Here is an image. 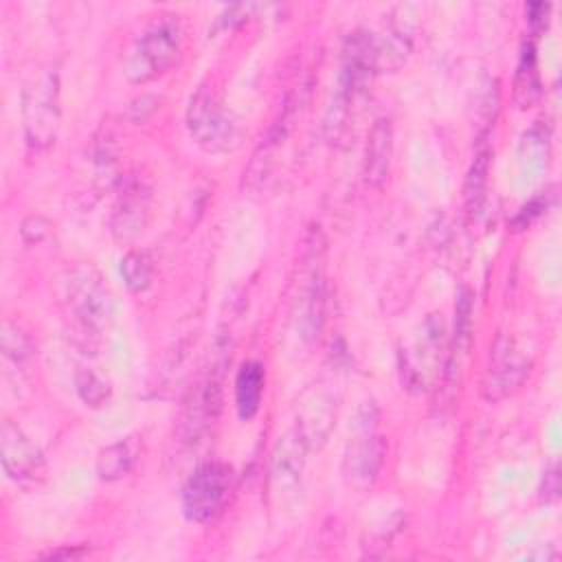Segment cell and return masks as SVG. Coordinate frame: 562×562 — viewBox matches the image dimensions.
<instances>
[{
	"mask_svg": "<svg viewBox=\"0 0 562 562\" xmlns=\"http://www.w3.org/2000/svg\"><path fill=\"white\" fill-rule=\"evenodd\" d=\"M182 26L173 15H162L134 42L123 59V72L132 83H145L167 72L180 57Z\"/></svg>",
	"mask_w": 562,
	"mask_h": 562,
	"instance_id": "1",
	"label": "cell"
},
{
	"mask_svg": "<svg viewBox=\"0 0 562 562\" xmlns=\"http://www.w3.org/2000/svg\"><path fill=\"white\" fill-rule=\"evenodd\" d=\"M24 136L33 149H46L55 143L61 121L59 77L55 68L37 70L22 92Z\"/></svg>",
	"mask_w": 562,
	"mask_h": 562,
	"instance_id": "2",
	"label": "cell"
},
{
	"mask_svg": "<svg viewBox=\"0 0 562 562\" xmlns=\"http://www.w3.org/2000/svg\"><path fill=\"white\" fill-rule=\"evenodd\" d=\"M187 127L193 143L209 154H226L235 149L241 136L239 123L209 86H200L191 97Z\"/></svg>",
	"mask_w": 562,
	"mask_h": 562,
	"instance_id": "3",
	"label": "cell"
},
{
	"mask_svg": "<svg viewBox=\"0 0 562 562\" xmlns=\"http://www.w3.org/2000/svg\"><path fill=\"white\" fill-rule=\"evenodd\" d=\"M325 237L318 228L310 233L307 250L303 257V283L296 299V329L305 342L318 338L325 323Z\"/></svg>",
	"mask_w": 562,
	"mask_h": 562,
	"instance_id": "4",
	"label": "cell"
},
{
	"mask_svg": "<svg viewBox=\"0 0 562 562\" xmlns=\"http://www.w3.org/2000/svg\"><path fill=\"white\" fill-rule=\"evenodd\" d=\"M233 468L222 461L202 463L184 483L182 509L189 520L209 522L226 505L233 490Z\"/></svg>",
	"mask_w": 562,
	"mask_h": 562,
	"instance_id": "5",
	"label": "cell"
},
{
	"mask_svg": "<svg viewBox=\"0 0 562 562\" xmlns=\"http://www.w3.org/2000/svg\"><path fill=\"white\" fill-rule=\"evenodd\" d=\"M529 367L527 356L516 347L514 338L501 334L490 349L487 369L481 380V395L487 402L509 397L529 375Z\"/></svg>",
	"mask_w": 562,
	"mask_h": 562,
	"instance_id": "6",
	"label": "cell"
},
{
	"mask_svg": "<svg viewBox=\"0 0 562 562\" xmlns=\"http://www.w3.org/2000/svg\"><path fill=\"white\" fill-rule=\"evenodd\" d=\"M68 303L81 327L88 331L101 329L112 316V296L101 277L90 266H79L70 272L66 285Z\"/></svg>",
	"mask_w": 562,
	"mask_h": 562,
	"instance_id": "7",
	"label": "cell"
},
{
	"mask_svg": "<svg viewBox=\"0 0 562 562\" xmlns=\"http://www.w3.org/2000/svg\"><path fill=\"white\" fill-rule=\"evenodd\" d=\"M441 345H443V323L437 314H430L419 325V334L415 338L413 351H404V358H402V375L408 389H415V391L428 389L430 380L437 373Z\"/></svg>",
	"mask_w": 562,
	"mask_h": 562,
	"instance_id": "8",
	"label": "cell"
},
{
	"mask_svg": "<svg viewBox=\"0 0 562 562\" xmlns=\"http://www.w3.org/2000/svg\"><path fill=\"white\" fill-rule=\"evenodd\" d=\"M386 454V443L373 430H364L347 443L342 459V476L345 483L353 490L364 492L378 481Z\"/></svg>",
	"mask_w": 562,
	"mask_h": 562,
	"instance_id": "9",
	"label": "cell"
},
{
	"mask_svg": "<svg viewBox=\"0 0 562 562\" xmlns=\"http://www.w3.org/2000/svg\"><path fill=\"white\" fill-rule=\"evenodd\" d=\"M336 424V400L331 391L325 386L310 389L301 402L296 413V435L305 443V448H321L331 428Z\"/></svg>",
	"mask_w": 562,
	"mask_h": 562,
	"instance_id": "10",
	"label": "cell"
},
{
	"mask_svg": "<svg viewBox=\"0 0 562 562\" xmlns=\"http://www.w3.org/2000/svg\"><path fill=\"white\" fill-rule=\"evenodd\" d=\"M0 459L4 472L15 481H35L46 468L42 450L9 419L0 428Z\"/></svg>",
	"mask_w": 562,
	"mask_h": 562,
	"instance_id": "11",
	"label": "cell"
},
{
	"mask_svg": "<svg viewBox=\"0 0 562 562\" xmlns=\"http://www.w3.org/2000/svg\"><path fill=\"white\" fill-rule=\"evenodd\" d=\"M391 156H393V123L391 119L380 116L373 123L367 138V147H364L362 176L369 187L380 189L386 182Z\"/></svg>",
	"mask_w": 562,
	"mask_h": 562,
	"instance_id": "12",
	"label": "cell"
},
{
	"mask_svg": "<svg viewBox=\"0 0 562 562\" xmlns=\"http://www.w3.org/2000/svg\"><path fill=\"white\" fill-rule=\"evenodd\" d=\"M147 213H149V195L138 182H130L114 206V217H112V231L119 239H132L136 237L145 224H147Z\"/></svg>",
	"mask_w": 562,
	"mask_h": 562,
	"instance_id": "13",
	"label": "cell"
},
{
	"mask_svg": "<svg viewBox=\"0 0 562 562\" xmlns=\"http://www.w3.org/2000/svg\"><path fill=\"white\" fill-rule=\"evenodd\" d=\"M305 443L299 439V435H285L272 454V487L274 492H288L296 490L301 483V472H303V461H305Z\"/></svg>",
	"mask_w": 562,
	"mask_h": 562,
	"instance_id": "14",
	"label": "cell"
},
{
	"mask_svg": "<svg viewBox=\"0 0 562 562\" xmlns=\"http://www.w3.org/2000/svg\"><path fill=\"white\" fill-rule=\"evenodd\" d=\"M490 165H492V145L487 140V132H481L476 138L472 165H470L465 182H463V206L470 217H476L485 202Z\"/></svg>",
	"mask_w": 562,
	"mask_h": 562,
	"instance_id": "15",
	"label": "cell"
},
{
	"mask_svg": "<svg viewBox=\"0 0 562 562\" xmlns=\"http://www.w3.org/2000/svg\"><path fill=\"white\" fill-rule=\"evenodd\" d=\"M263 367L259 362H244L235 378V406L237 415L248 422L257 415L263 393Z\"/></svg>",
	"mask_w": 562,
	"mask_h": 562,
	"instance_id": "16",
	"label": "cell"
},
{
	"mask_svg": "<svg viewBox=\"0 0 562 562\" xmlns=\"http://www.w3.org/2000/svg\"><path fill=\"white\" fill-rule=\"evenodd\" d=\"M542 94V83L538 75V64H536V48L531 42L522 46L516 75H514V103L518 110H527L538 103Z\"/></svg>",
	"mask_w": 562,
	"mask_h": 562,
	"instance_id": "17",
	"label": "cell"
},
{
	"mask_svg": "<svg viewBox=\"0 0 562 562\" xmlns=\"http://www.w3.org/2000/svg\"><path fill=\"white\" fill-rule=\"evenodd\" d=\"M138 454V437L132 435L127 439H121L116 443H110L108 448H103L97 457V472L103 481H116L123 479Z\"/></svg>",
	"mask_w": 562,
	"mask_h": 562,
	"instance_id": "18",
	"label": "cell"
},
{
	"mask_svg": "<svg viewBox=\"0 0 562 562\" xmlns=\"http://www.w3.org/2000/svg\"><path fill=\"white\" fill-rule=\"evenodd\" d=\"M0 340H2V353L15 362L29 360L35 353V340L18 321L2 323Z\"/></svg>",
	"mask_w": 562,
	"mask_h": 562,
	"instance_id": "19",
	"label": "cell"
},
{
	"mask_svg": "<svg viewBox=\"0 0 562 562\" xmlns=\"http://www.w3.org/2000/svg\"><path fill=\"white\" fill-rule=\"evenodd\" d=\"M121 274L125 279V285L132 292H145L151 285L154 279V270H151V261L147 259L145 252L138 250H130L123 259H121Z\"/></svg>",
	"mask_w": 562,
	"mask_h": 562,
	"instance_id": "20",
	"label": "cell"
},
{
	"mask_svg": "<svg viewBox=\"0 0 562 562\" xmlns=\"http://www.w3.org/2000/svg\"><path fill=\"white\" fill-rule=\"evenodd\" d=\"M75 386H77L81 402L92 408L101 406L110 397V384L101 375H97L92 369H86V367L77 369Z\"/></svg>",
	"mask_w": 562,
	"mask_h": 562,
	"instance_id": "21",
	"label": "cell"
},
{
	"mask_svg": "<svg viewBox=\"0 0 562 562\" xmlns=\"http://www.w3.org/2000/svg\"><path fill=\"white\" fill-rule=\"evenodd\" d=\"M522 156H525L529 162L542 165V158H544V162H547L549 143H547V134H544L540 127H533V130H529V132L522 136Z\"/></svg>",
	"mask_w": 562,
	"mask_h": 562,
	"instance_id": "22",
	"label": "cell"
},
{
	"mask_svg": "<svg viewBox=\"0 0 562 562\" xmlns=\"http://www.w3.org/2000/svg\"><path fill=\"white\" fill-rule=\"evenodd\" d=\"M48 231H50V224L42 215H29V217H24V222L20 226V233H22L24 241H29V244L42 241L48 235Z\"/></svg>",
	"mask_w": 562,
	"mask_h": 562,
	"instance_id": "23",
	"label": "cell"
},
{
	"mask_svg": "<svg viewBox=\"0 0 562 562\" xmlns=\"http://www.w3.org/2000/svg\"><path fill=\"white\" fill-rule=\"evenodd\" d=\"M527 13H529V24L533 29V33H540L547 29L549 24V13H551V4L547 2H531L527 7Z\"/></svg>",
	"mask_w": 562,
	"mask_h": 562,
	"instance_id": "24",
	"label": "cell"
},
{
	"mask_svg": "<svg viewBox=\"0 0 562 562\" xmlns=\"http://www.w3.org/2000/svg\"><path fill=\"white\" fill-rule=\"evenodd\" d=\"M560 492V474H558V465H551L544 472V485H542V494L544 498H555Z\"/></svg>",
	"mask_w": 562,
	"mask_h": 562,
	"instance_id": "25",
	"label": "cell"
},
{
	"mask_svg": "<svg viewBox=\"0 0 562 562\" xmlns=\"http://www.w3.org/2000/svg\"><path fill=\"white\" fill-rule=\"evenodd\" d=\"M83 549H64V551H50V553H44L42 558H48V560H57V558H77L81 555Z\"/></svg>",
	"mask_w": 562,
	"mask_h": 562,
	"instance_id": "26",
	"label": "cell"
}]
</instances>
